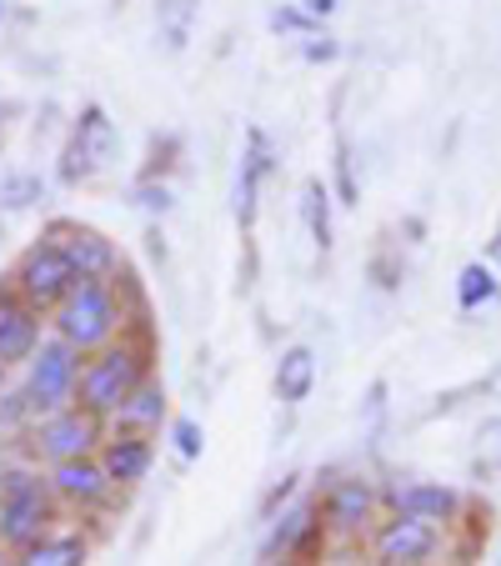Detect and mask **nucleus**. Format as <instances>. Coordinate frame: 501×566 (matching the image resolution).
<instances>
[{"mask_svg": "<svg viewBox=\"0 0 501 566\" xmlns=\"http://www.w3.org/2000/svg\"><path fill=\"white\" fill-rule=\"evenodd\" d=\"M136 316H146V301L131 286V271H121L116 281H75L71 296L45 316L51 336H61L65 346H75L81 356L111 346L116 336H126V326Z\"/></svg>", "mask_w": 501, "mask_h": 566, "instance_id": "nucleus-1", "label": "nucleus"}, {"mask_svg": "<svg viewBox=\"0 0 501 566\" xmlns=\"http://www.w3.org/2000/svg\"><path fill=\"white\" fill-rule=\"evenodd\" d=\"M140 321H146V316L131 321L126 336H116L111 346H101V352L81 356L75 407H86L91 417L106 421L111 411H116L121 401H126V396L150 376V361H156V342L146 336V326H140Z\"/></svg>", "mask_w": 501, "mask_h": 566, "instance_id": "nucleus-2", "label": "nucleus"}, {"mask_svg": "<svg viewBox=\"0 0 501 566\" xmlns=\"http://www.w3.org/2000/svg\"><path fill=\"white\" fill-rule=\"evenodd\" d=\"M75 381H81V352L65 346L61 336L45 332L41 346L31 352L25 361V376H21V391L31 401V417H51L61 407H75Z\"/></svg>", "mask_w": 501, "mask_h": 566, "instance_id": "nucleus-3", "label": "nucleus"}, {"mask_svg": "<svg viewBox=\"0 0 501 566\" xmlns=\"http://www.w3.org/2000/svg\"><path fill=\"white\" fill-rule=\"evenodd\" d=\"M106 441V421L91 417L86 407H61L51 417L31 421L25 431V457L35 467H51V461H71V457H96V447Z\"/></svg>", "mask_w": 501, "mask_h": 566, "instance_id": "nucleus-4", "label": "nucleus"}, {"mask_svg": "<svg viewBox=\"0 0 501 566\" xmlns=\"http://www.w3.org/2000/svg\"><path fill=\"white\" fill-rule=\"evenodd\" d=\"M6 276H11V286L21 291L35 311H45V316H51V311L71 296L75 281H81V276H75V266L65 261V251L55 247L51 235H35L31 247L15 256V266L6 271Z\"/></svg>", "mask_w": 501, "mask_h": 566, "instance_id": "nucleus-5", "label": "nucleus"}, {"mask_svg": "<svg viewBox=\"0 0 501 566\" xmlns=\"http://www.w3.org/2000/svg\"><path fill=\"white\" fill-rule=\"evenodd\" d=\"M116 146H121V136H116V120L106 116V106H81V116H75V126H71V140L61 146V181L65 186H81V181H91V176H101L116 160Z\"/></svg>", "mask_w": 501, "mask_h": 566, "instance_id": "nucleus-6", "label": "nucleus"}, {"mask_svg": "<svg viewBox=\"0 0 501 566\" xmlns=\"http://www.w3.org/2000/svg\"><path fill=\"white\" fill-rule=\"evenodd\" d=\"M55 522H61V506L45 492V471L11 486V492H0V542L11 552H25L31 542H41L45 532H55Z\"/></svg>", "mask_w": 501, "mask_h": 566, "instance_id": "nucleus-7", "label": "nucleus"}, {"mask_svg": "<svg viewBox=\"0 0 501 566\" xmlns=\"http://www.w3.org/2000/svg\"><path fill=\"white\" fill-rule=\"evenodd\" d=\"M41 235H51L55 247L65 251V261L75 266V276H81V281H116L121 271H126V256H121V247L111 241L106 231H96V226H86V221L55 216V221L45 226Z\"/></svg>", "mask_w": 501, "mask_h": 566, "instance_id": "nucleus-8", "label": "nucleus"}, {"mask_svg": "<svg viewBox=\"0 0 501 566\" xmlns=\"http://www.w3.org/2000/svg\"><path fill=\"white\" fill-rule=\"evenodd\" d=\"M437 546H441V526L411 512H392L372 532L376 566H427L437 556Z\"/></svg>", "mask_w": 501, "mask_h": 566, "instance_id": "nucleus-9", "label": "nucleus"}, {"mask_svg": "<svg viewBox=\"0 0 501 566\" xmlns=\"http://www.w3.org/2000/svg\"><path fill=\"white\" fill-rule=\"evenodd\" d=\"M45 492L55 496L61 512H101L116 496V486H111L106 467L96 457H71L45 467Z\"/></svg>", "mask_w": 501, "mask_h": 566, "instance_id": "nucleus-10", "label": "nucleus"}, {"mask_svg": "<svg viewBox=\"0 0 501 566\" xmlns=\"http://www.w3.org/2000/svg\"><path fill=\"white\" fill-rule=\"evenodd\" d=\"M45 332H51V326H45V311H35L31 301L11 286V276H0V371L31 361V352L41 346Z\"/></svg>", "mask_w": 501, "mask_h": 566, "instance_id": "nucleus-11", "label": "nucleus"}, {"mask_svg": "<svg viewBox=\"0 0 501 566\" xmlns=\"http://www.w3.org/2000/svg\"><path fill=\"white\" fill-rule=\"evenodd\" d=\"M376 506H382V492L366 476H336L316 502V512L331 536H362L376 522Z\"/></svg>", "mask_w": 501, "mask_h": 566, "instance_id": "nucleus-12", "label": "nucleus"}, {"mask_svg": "<svg viewBox=\"0 0 501 566\" xmlns=\"http://www.w3.org/2000/svg\"><path fill=\"white\" fill-rule=\"evenodd\" d=\"M166 427H171V396H166V386H160L156 371L106 417V431H131V437H150V441H156Z\"/></svg>", "mask_w": 501, "mask_h": 566, "instance_id": "nucleus-13", "label": "nucleus"}, {"mask_svg": "<svg viewBox=\"0 0 501 566\" xmlns=\"http://www.w3.org/2000/svg\"><path fill=\"white\" fill-rule=\"evenodd\" d=\"M96 461L106 467L116 492H131V486H140V481L150 476V467H156V441L131 437V431H106V441L96 447Z\"/></svg>", "mask_w": 501, "mask_h": 566, "instance_id": "nucleus-14", "label": "nucleus"}, {"mask_svg": "<svg viewBox=\"0 0 501 566\" xmlns=\"http://www.w3.org/2000/svg\"><path fill=\"white\" fill-rule=\"evenodd\" d=\"M386 502H392V512L427 516V522H437V526L457 522V512H461V492L447 486V481H401V486L386 492Z\"/></svg>", "mask_w": 501, "mask_h": 566, "instance_id": "nucleus-15", "label": "nucleus"}, {"mask_svg": "<svg viewBox=\"0 0 501 566\" xmlns=\"http://www.w3.org/2000/svg\"><path fill=\"white\" fill-rule=\"evenodd\" d=\"M316 532H326V526H321V512L311 502H301V506H291L286 516L271 522L267 542H261V556H267V562H296V556L316 542Z\"/></svg>", "mask_w": 501, "mask_h": 566, "instance_id": "nucleus-16", "label": "nucleus"}, {"mask_svg": "<svg viewBox=\"0 0 501 566\" xmlns=\"http://www.w3.org/2000/svg\"><path fill=\"white\" fill-rule=\"evenodd\" d=\"M271 171V150H267V136L251 130L246 136V156H241V171H236V226L251 231L257 226V211H261V181Z\"/></svg>", "mask_w": 501, "mask_h": 566, "instance_id": "nucleus-17", "label": "nucleus"}, {"mask_svg": "<svg viewBox=\"0 0 501 566\" xmlns=\"http://www.w3.org/2000/svg\"><path fill=\"white\" fill-rule=\"evenodd\" d=\"M86 562H91V542L81 532H45L41 542L15 552L11 566H86Z\"/></svg>", "mask_w": 501, "mask_h": 566, "instance_id": "nucleus-18", "label": "nucleus"}, {"mask_svg": "<svg viewBox=\"0 0 501 566\" xmlns=\"http://www.w3.org/2000/svg\"><path fill=\"white\" fill-rule=\"evenodd\" d=\"M316 386V352L311 346H286L276 361V396L286 407H301Z\"/></svg>", "mask_w": 501, "mask_h": 566, "instance_id": "nucleus-19", "label": "nucleus"}, {"mask_svg": "<svg viewBox=\"0 0 501 566\" xmlns=\"http://www.w3.org/2000/svg\"><path fill=\"white\" fill-rule=\"evenodd\" d=\"M497 296H501V281H497V271H491L487 261H471V266L457 271V306L461 311H481V306H491Z\"/></svg>", "mask_w": 501, "mask_h": 566, "instance_id": "nucleus-20", "label": "nucleus"}, {"mask_svg": "<svg viewBox=\"0 0 501 566\" xmlns=\"http://www.w3.org/2000/svg\"><path fill=\"white\" fill-rule=\"evenodd\" d=\"M196 11H201V0H160V6H156L160 35H166V45H171V51H186L191 25H196Z\"/></svg>", "mask_w": 501, "mask_h": 566, "instance_id": "nucleus-21", "label": "nucleus"}, {"mask_svg": "<svg viewBox=\"0 0 501 566\" xmlns=\"http://www.w3.org/2000/svg\"><path fill=\"white\" fill-rule=\"evenodd\" d=\"M301 216H306V226H311L316 251H331V191L321 181L301 186Z\"/></svg>", "mask_w": 501, "mask_h": 566, "instance_id": "nucleus-22", "label": "nucleus"}, {"mask_svg": "<svg viewBox=\"0 0 501 566\" xmlns=\"http://www.w3.org/2000/svg\"><path fill=\"white\" fill-rule=\"evenodd\" d=\"M41 196L45 191H41V181H35L31 171H6V176H0V211L21 216V211H31Z\"/></svg>", "mask_w": 501, "mask_h": 566, "instance_id": "nucleus-23", "label": "nucleus"}, {"mask_svg": "<svg viewBox=\"0 0 501 566\" xmlns=\"http://www.w3.org/2000/svg\"><path fill=\"white\" fill-rule=\"evenodd\" d=\"M267 25L281 35V41H301V35H311V31H321V21H311L306 11H301L296 0H286V6H276V11L267 15Z\"/></svg>", "mask_w": 501, "mask_h": 566, "instance_id": "nucleus-24", "label": "nucleus"}, {"mask_svg": "<svg viewBox=\"0 0 501 566\" xmlns=\"http://www.w3.org/2000/svg\"><path fill=\"white\" fill-rule=\"evenodd\" d=\"M31 401H25L21 386H11V391H0V431H11V437H25L31 431Z\"/></svg>", "mask_w": 501, "mask_h": 566, "instance_id": "nucleus-25", "label": "nucleus"}, {"mask_svg": "<svg viewBox=\"0 0 501 566\" xmlns=\"http://www.w3.org/2000/svg\"><path fill=\"white\" fill-rule=\"evenodd\" d=\"M296 51H301V61H311V65H331L336 55H342V41H336L331 31H311V35L296 41Z\"/></svg>", "mask_w": 501, "mask_h": 566, "instance_id": "nucleus-26", "label": "nucleus"}, {"mask_svg": "<svg viewBox=\"0 0 501 566\" xmlns=\"http://www.w3.org/2000/svg\"><path fill=\"white\" fill-rule=\"evenodd\" d=\"M171 441H176V457L181 461H196L206 451V431L196 427L191 417H171Z\"/></svg>", "mask_w": 501, "mask_h": 566, "instance_id": "nucleus-27", "label": "nucleus"}, {"mask_svg": "<svg viewBox=\"0 0 501 566\" xmlns=\"http://www.w3.org/2000/svg\"><path fill=\"white\" fill-rule=\"evenodd\" d=\"M336 191H342V206H356V176H352V146H336Z\"/></svg>", "mask_w": 501, "mask_h": 566, "instance_id": "nucleus-28", "label": "nucleus"}, {"mask_svg": "<svg viewBox=\"0 0 501 566\" xmlns=\"http://www.w3.org/2000/svg\"><path fill=\"white\" fill-rule=\"evenodd\" d=\"M136 206L156 216V211H166V206H171V191H166L160 181H140V186H136Z\"/></svg>", "mask_w": 501, "mask_h": 566, "instance_id": "nucleus-29", "label": "nucleus"}, {"mask_svg": "<svg viewBox=\"0 0 501 566\" xmlns=\"http://www.w3.org/2000/svg\"><path fill=\"white\" fill-rule=\"evenodd\" d=\"M301 11L311 15V21H331V15H336V6H342V0H296Z\"/></svg>", "mask_w": 501, "mask_h": 566, "instance_id": "nucleus-30", "label": "nucleus"}, {"mask_svg": "<svg viewBox=\"0 0 501 566\" xmlns=\"http://www.w3.org/2000/svg\"><path fill=\"white\" fill-rule=\"evenodd\" d=\"M487 391H491V396H501V366H497V371L487 376Z\"/></svg>", "mask_w": 501, "mask_h": 566, "instance_id": "nucleus-31", "label": "nucleus"}, {"mask_svg": "<svg viewBox=\"0 0 501 566\" xmlns=\"http://www.w3.org/2000/svg\"><path fill=\"white\" fill-rule=\"evenodd\" d=\"M11 562H15V552H11L6 542H0V566H11Z\"/></svg>", "mask_w": 501, "mask_h": 566, "instance_id": "nucleus-32", "label": "nucleus"}, {"mask_svg": "<svg viewBox=\"0 0 501 566\" xmlns=\"http://www.w3.org/2000/svg\"><path fill=\"white\" fill-rule=\"evenodd\" d=\"M491 256H497V261H501V235H497V241H491Z\"/></svg>", "mask_w": 501, "mask_h": 566, "instance_id": "nucleus-33", "label": "nucleus"}, {"mask_svg": "<svg viewBox=\"0 0 501 566\" xmlns=\"http://www.w3.org/2000/svg\"><path fill=\"white\" fill-rule=\"evenodd\" d=\"M271 566H296V562H271Z\"/></svg>", "mask_w": 501, "mask_h": 566, "instance_id": "nucleus-34", "label": "nucleus"}, {"mask_svg": "<svg viewBox=\"0 0 501 566\" xmlns=\"http://www.w3.org/2000/svg\"><path fill=\"white\" fill-rule=\"evenodd\" d=\"M0 376H6V371H0Z\"/></svg>", "mask_w": 501, "mask_h": 566, "instance_id": "nucleus-35", "label": "nucleus"}]
</instances>
